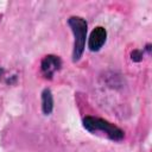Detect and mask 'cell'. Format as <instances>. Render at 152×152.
<instances>
[{
    "instance_id": "4",
    "label": "cell",
    "mask_w": 152,
    "mask_h": 152,
    "mask_svg": "<svg viewBox=\"0 0 152 152\" xmlns=\"http://www.w3.org/2000/svg\"><path fill=\"white\" fill-rule=\"evenodd\" d=\"M106 40H107V31H106V28L102 27V26H96L91 31V33H90V36L88 38V48H89L90 51L96 52L103 46Z\"/></svg>"
},
{
    "instance_id": "6",
    "label": "cell",
    "mask_w": 152,
    "mask_h": 152,
    "mask_svg": "<svg viewBox=\"0 0 152 152\" xmlns=\"http://www.w3.org/2000/svg\"><path fill=\"white\" fill-rule=\"evenodd\" d=\"M131 58H132V61H134V62H140V61L142 59V51H140V50H134V51L131 53Z\"/></svg>"
},
{
    "instance_id": "7",
    "label": "cell",
    "mask_w": 152,
    "mask_h": 152,
    "mask_svg": "<svg viewBox=\"0 0 152 152\" xmlns=\"http://www.w3.org/2000/svg\"><path fill=\"white\" fill-rule=\"evenodd\" d=\"M2 75H4V69H2V68H0V77H1Z\"/></svg>"
},
{
    "instance_id": "2",
    "label": "cell",
    "mask_w": 152,
    "mask_h": 152,
    "mask_svg": "<svg viewBox=\"0 0 152 152\" xmlns=\"http://www.w3.org/2000/svg\"><path fill=\"white\" fill-rule=\"evenodd\" d=\"M82 122H83V127L88 132H91V133L102 132L110 140L121 141L125 137V133L121 128H119L118 126H115L114 124L104 119L96 118V116H86Z\"/></svg>"
},
{
    "instance_id": "1",
    "label": "cell",
    "mask_w": 152,
    "mask_h": 152,
    "mask_svg": "<svg viewBox=\"0 0 152 152\" xmlns=\"http://www.w3.org/2000/svg\"><path fill=\"white\" fill-rule=\"evenodd\" d=\"M68 25L70 26L74 33V48H72V62L76 63L81 59L84 48H86V39L88 32V24L87 20L78 15H72L68 19Z\"/></svg>"
},
{
    "instance_id": "5",
    "label": "cell",
    "mask_w": 152,
    "mask_h": 152,
    "mask_svg": "<svg viewBox=\"0 0 152 152\" xmlns=\"http://www.w3.org/2000/svg\"><path fill=\"white\" fill-rule=\"evenodd\" d=\"M53 109V96L49 88H45L42 91V110L45 115L51 114Z\"/></svg>"
},
{
    "instance_id": "3",
    "label": "cell",
    "mask_w": 152,
    "mask_h": 152,
    "mask_svg": "<svg viewBox=\"0 0 152 152\" xmlns=\"http://www.w3.org/2000/svg\"><path fill=\"white\" fill-rule=\"evenodd\" d=\"M62 66V61L56 55H46L40 63V69L43 75L46 78H51L56 71H58Z\"/></svg>"
}]
</instances>
